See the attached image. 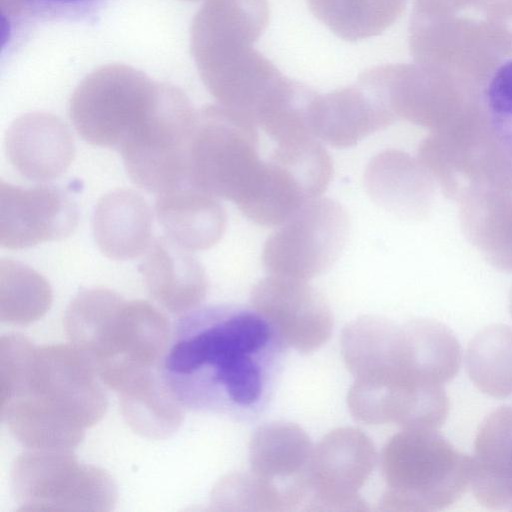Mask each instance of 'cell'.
I'll use <instances>...</instances> for the list:
<instances>
[{
  "label": "cell",
  "mask_w": 512,
  "mask_h": 512,
  "mask_svg": "<svg viewBox=\"0 0 512 512\" xmlns=\"http://www.w3.org/2000/svg\"><path fill=\"white\" fill-rule=\"evenodd\" d=\"M433 178L418 159L395 149L373 157L365 171L372 199L403 218H422L429 211Z\"/></svg>",
  "instance_id": "cell-17"
},
{
  "label": "cell",
  "mask_w": 512,
  "mask_h": 512,
  "mask_svg": "<svg viewBox=\"0 0 512 512\" xmlns=\"http://www.w3.org/2000/svg\"><path fill=\"white\" fill-rule=\"evenodd\" d=\"M307 1L313 15L347 41L381 34L397 20L405 7V0Z\"/></svg>",
  "instance_id": "cell-24"
},
{
  "label": "cell",
  "mask_w": 512,
  "mask_h": 512,
  "mask_svg": "<svg viewBox=\"0 0 512 512\" xmlns=\"http://www.w3.org/2000/svg\"><path fill=\"white\" fill-rule=\"evenodd\" d=\"M11 483L19 512H108L117 486L105 470L82 464L71 449H31L15 459Z\"/></svg>",
  "instance_id": "cell-5"
},
{
  "label": "cell",
  "mask_w": 512,
  "mask_h": 512,
  "mask_svg": "<svg viewBox=\"0 0 512 512\" xmlns=\"http://www.w3.org/2000/svg\"><path fill=\"white\" fill-rule=\"evenodd\" d=\"M382 510L427 512L454 503L470 482L471 459L431 429H403L384 446Z\"/></svg>",
  "instance_id": "cell-4"
},
{
  "label": "cell",
  "mask_w": 512,
  "mask_h": 512,
  "mask_svg": "<svg viewBox=\"0 0 512 512\" xmlns=\"http://www.w3.org/2000/svg\"><path fill=\"white\" fill-rule=\"evenodd\" d=\"M119 399L126 423L142 437L165 439L175 433L183 421L180 400L156 370L119 392Z\"/></svg>",
  "instance_id": "cell-22"
},
{
  "label": "cell",
  "mask_w": 512,
  "mask_h": 512,
  "mask_svg": "<svg viewBox=\"0 0 512 512\" xmlns=\"http://www.w3.org/2000/svg\"><path fill=\"white\" fill-rule=\"evenodd\" d=\"M395 120L383 88L366 70L355 84L320 96L316 135L333 147L346 148Z\"/></svg>",
  "instance_id": "cell-13"
},
{
  "label": "cell",
  "mask_w": 512,
  "mask_h": 512,
  "mask_svg": "<svg viewBox=\"0 0 512 512\" xmlns=\"http://www.w3.org/2000/svg\"><path fill=\"white\" fill-rule=\"evenodd\" d=\"M156 214L166 237L188 251L214 246L226 227L221 204L194 187L180 186L158 194Z\"/></svg>",
  "instance_id": "cell-20"
},
{
  "label": "cell",
  "mask_w": 512,
  "mask_h": 512,
  "mask_svg": "<svg viewBox=\"0 0 512 512\" xmlns=\"http://www.w3.org/2000/svg\"><path fill=\"white\" fill-rule=\"evenodd\" d=\"M33 23L96 24L115 0H17Z\"/></svg>",
  "instance_id": "cell-29"
},
{
  "label": "cell",
  "mask_w": 512,
  "mask_h": 512,
  "mask_svg": "<svg viewBox=\"0 0 512 512\" xmlns=\"http://www.w3.org/2000/svg\"><path fill=\"white\" fill-rule=\"evenodd\" d=\"M191 320L166 358L171 390L199 407H256L283 342L276 331L255 310L241 308H215Z\"/></svg>",
  "instance_id": "cell-2"
},
{
  "label": "cell",
  "mask_w": 512,
  "mask_h": 512,
  "mask_svg": "<svg viewBox=\"0 0 512 512\" xmlns=\"http://www.w3.org/2000/svg\"><path fill=\"white\" fill-rule=\"evenodd\" d=\"M74 205L52 187L23 189L0 183V244L10 250L62 239L76 226Z\"/></svg>",
  "instance_id": "cell-12"
},
{
  "label": "cell",
  "mask_w": 512,
  "mask_h": 512,
  "mask_svg": "<svg viewBox=\"0 0 512 512\" xmlns=\"http://www.w3.org/2000/svg\"><path fill=\"white\" fill-rule=\"evenodd\" d=\"M211 505L220 511L281 512L296 508L278 485L253 472L234 473L222 478L213 488Z\"/></svg>",
  "instance_id": "cell-27"
},
{
  "label": "cell",
  "mask_w": 512,
  "mask_h": 512,
  "mask_svg": "<svg viewBox=\"0 0 512 512\" xmlns=\"http://www.w3.org/2000/svg\"><path fill=\"white\" fill-rule=\"evenodd\" d=\"M52 303L48 281L37 271L12 259L0 262V319L27 325L46 314Z\"/></svg>",
  "instance_id": "cell-26"
},
{
  "label": "cell",
  "mask_w": 512,
  "mask_h": 512,
  "mask_svg": "<svg viewBox=\"0 0 512 512\" xmlns=\"http://www.w3.org/2000/svg\"><path fill=\"white\" fill-rule=\"evenodd\" d=\"M196 127L183 107L146 111L119 144L131 180L158 194L180 187Z\"/></svg>",
  "instance_id": "cell-8"
},
{
  "label": "cell",
  "mask_w": 512,
  "mask_h": 512,
  "mask_svg": "<svg viewBox=\"0 0 512 512\" xmlns=\"http://www.w3.org/2000/svg\"><path fill=\"white\" fill-rule=\"evenodd\" d=\"M5 147L14 168L36 181L59 177L75 152L69 129L57 118L42 114L17 119L6 132Z\"/></svg>",
  "instance_id": "cell-15"
},
{
  "label": "cell",
  "mask_w": 512,
  "mask_h": 512,
  "mask_svg": "<svg viewBox=\"0 0 512 512\" xmlns=\"http://www.w3.org/2000/svg\"><path fill=\"white\" fill-rule=\"evenodd\" d=\"M382 86L396 118L439 129L482 97L471 82H444L439 68L428 65H381L369 69Z\"/></svg>",
  "instance_id": "cell-10"
},
{
  "label": "cell",
  "mask_w": 512,
  "mask_h": 512,
  "mask_svg": "<svg viewBox=\"0 0 512 512\" xmlns=\"http://www.w3.org/2000/svg\"><path fill=\"white\" fill-rule=\"evenodd\" d=\"M470 465L472 491L486 507L512 509V407L494 410L483 421Z\"/></svg>",
  "instance_id": "cell-16"
},
{
  "label": "cell",
  "mask_w": 512,
  "mask_h": 512,
  "mask_svg": "<svg viewBox=\"0 0 512 512\" xmlns=\"http://www.w3.org/2000/svg\"><path fill=\"white\" fill-rule=\"evenodd\" d=\"M467 372L482 392L493 397L512 394V328L496 324L478 332L466 353Z\"/></svg>",
  "instance_id": "cell-25"
},
{
  "label": "cell",
  "mask_w": 512,
  "mask_h": 512,
  "mask_svg": "<svg viewBox=\"0 0 512 512\" xmlns=\"http://www.w3.org/2000/svg\"><path fill=\"white\" fill-rule=\"evenodd\" d=\"M89 359L74 345L0 339V416L29 449H73L104 416L107 397Z\"/></svg>",
  "instance_id": "cell-1"
},
{
  "label": "cell",
  "mask_w": 512,
  "mask_h": 512,
  "mask_svg": "<svg viewBox=\"0 0 512 512\" xmlns=\"http://www.w3.org/2000/svg\"><path fill=\"white\" fill-rule=\"evenodd\" d=\"M349 229L342 205L330 198L313 199L267 238L262 263L270 275L309 280L339 258Z\"/></svg>",
  "instance_id": "cell-7"
},
{
  "label": "cell",
  "mask_w": 512,
  "mask_h": 512,
  "mask_svg": "<svg viewBox=\"0 0 512 512\" xmlns=\"http://www.w3.org/2000/svg\"><path fill=\"white\" fill-rule=\"evenodd\" d=\"M257 125L227 108L210 110L197 123L188 167L192 187L236 205L253 185L263 161Z\"/></svg>",
  "instance_id": "cell-6"
},
{
  "label": "cell",
  "mask_w": 512,
  "mask_h": 512,
  "mask_svg": "<svg viewBox=\"0 0 512 512\" xmlns=\"http://www.w3.org/2000/svg\"><path fill=\"white\" fill-rule=\"evenodd\" d=\"M64 327L71 344L90 360L100 380L118 393L156 370L170 336L167 318L153 305L126 301L102 288L83 290L72 300Z\"/></svg>",
  "instance_id": "cell-3"
},
{
  "label": "cell",
  "mask_w": 512,
  "mask_h": 512,
  "mask_svg": "<svg viewBox=\"0 0 512 512\" xmlns=\"http://www.w3.org/2000/svg\"><path fill=\"white\" fill-rule=\"evenodd\" d=\"M510 310H511V313H512V291H511V295H510Z\"/></svg>",
  "instance_id": "cell-30"
},
{
  "label": "cell",
  "mask_w": 512,
  "mask_h": 512,
  "mask_svg": "<svg viewBox=\"0 0 512 512\" xmlns=\"http://www.w3.org/2000/svg\"><path fill=\"white\" fill-rule=\"evenodd\" d=\"M313 448L309 436L298 425L265 424L250 441L251 472L278 485L297 507L309 494L307 472Z\"/></svg>",
  "instance_id": "cell-14"
},
{
  "label": "cell",
  "mask_w": 512,
  "mask_h": 512,
  "mask_svg": "<svg viewBox=\"0 0 512 512\" xmlns=\"http://www.w3.org/2000/svg\"><path fill=\"white\" fill-rule=\"evenodd\" d=\"M456 200L469 241L491 265L512 273V193L468 186Z\"/></svg>",
  "instance_id": "cell-19"
},
{
  "label": "cell",
  "mask_w": 512,
  "mask_h": 512,
  "mask_svg": "<svg viewBox=\"0 0 512 512\" xmlns=\"http://www.w3.org/2000/svg\"><path fill=\"white\" fill-rule=\"evenodd\" d=\"M377 454L361 430L337 428L313 448L307 478L308 511H367L358 491L369 479Z\"/></svg>",
  "instance_id": "cell-9"
},
{
  "label": "cell",
  "mask_w": 512,
  "mask_h": 512,
  "mask_svg": "<svg viewBox=\"0 0 512 512\" xmlns=\"http://www.w3.org/2000/svg\"><path fill=\"white\" fill-rule=\"evenodd\" d=\"M320 96L307 85L285 77L258 110L254 121L277 144L317 138Z\"/></svg>",
  "instance_id": "cell-23"
},
{
  "label": "cell",
  "mask_w": 512,
  "mask_h": 512,
  "mask_svg": "<svg viewBox=\"0 0 512 512\" xmlns=\"http://www.w3.org/2000/svg\"><path fill=\"white\" fill-rule=\"evenodd\" d=\"M253 309L287 345L312 352L329 339L333 319L324 297L304 280L270 275L251 292Z\"/></svg>",
  "instance_id": "cell-11"
},
{
  "label": "cell",
  "mask_w": 512,
  "mask_h": 512,
  "mask_svg": "<svg viewBox=\"0 0 512 512\" xmlns=\"http://www.w3.org/2000/svg\"><path fill=\"white\" fill-rule=\"evenodd\" d=\"M482 104L494 135L512 160V58L488 77L482 91Z\"/></svg>",
  "instance_id": "cell-28"
},
{
  "label": "cell",
  "mask_w": 512,
  "mask_h": 512,
  "mask_svg": "<svg viewBox=\"0 0 512 512\" xmlns=\"http://www.w3.org/2000/svg\"><path fill=\"white\" fill-rule=\"evenodd\" d=\"M189 252L168 238L157 239L139 266L151 295L173 313L196 308L206 296L204 268Z\"/></svg>",
  "instance_id": "cell-18"
},
{
  "label": "cell",
  "mask_w": 512,
  "mask_h": 512,
  "mask_svg": "<svg viewBox=\"0 0 512 512\" xmlns=\"http://www.w3.org/2000/svg\"><path fill=\"white\" fill-rule=\"evenodd\" d=\"M152 216L145 199L129 189L102 196L93 215V234L100 251L108 258L138 257L150 246Z\"/></svg>",
  "instance_id": "cell-21"
}]
</instances>
